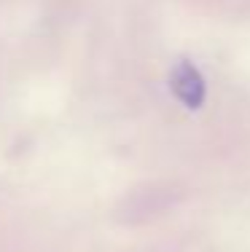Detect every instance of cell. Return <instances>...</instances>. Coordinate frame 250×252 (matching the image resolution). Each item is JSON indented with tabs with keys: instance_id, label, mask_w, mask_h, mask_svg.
Instances as JSON below:
<instances>
[{
	"instance_id": "obj_1",
	"label": "cell",
	"mask_w": 250,
	"mask_h": 252,
	"mask_svg": "<svg viewBox=\"0 0 250 252\" xmlns=\"http://www.w3.org/2000/svg\"><path fill=\"white\" fill-rule=\"evenodd\" d=\"M172 92L186 107H199L205 99V81L191 62H180L172 73Z\"/></svg>"
}]
</instances>
